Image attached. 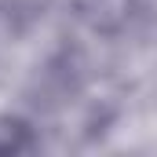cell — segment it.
I'll return each mask as SVG.
<instances>
[{"instance_id": "2", "label": "cell", "mask_w": 157, "mask_h": 157, "mask_svg": "<svg viewBox=\"0 0 157 157\" xmlns=\"http://www.w3.org/2000/svg\"><path fill=\"white\" fill-rule=\"evenodd\" d=\"M37 146V135L29 128V121L22 117H0V157L29 154Z\"/></svg>"}, {"instance_id": "1", "label": "cell", "mask_w": 157, "mask_h": 157, "mask_svg": "<svg viewBox=\"0 0 157 157\" xmlns=\"http://www.w3.org/2000/svg\"><path fill=\"white\" fill-rule=\"evenodd\" d=\"M135 0H73V11L95 33H117L128 26Z\"/></svg>"}]
</instances>
